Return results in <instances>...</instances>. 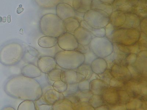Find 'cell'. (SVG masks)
<instances>
[{
    "instance_id": "cell-1",
    "label": "cell",
    "mask_w": 147,
    "mask_h": 110,
    "mask_svg": "<svg viewBox=\"0 0 147 110\" xmlns=\"http://www.w3.org/2000/svg\"><path fill=\"white\" fill-rule=\"evenodd\" d=\"M4 89L9 96L21 100L35 101L41 97L42 94L41 85L37 80L22 74L9 78Z\"/></svg>"
},
{
    "instance_id": "cell-2",
    "label": "cell",
    "mask_w": 147,
    "mask_h": 110,
    "mask_svg": "<svg viewBox=\"0 0 147 110\" xmlns=\"http://www.w3.org/2000/svg\"><path fill=\"white\" fill-rule=\"evenodd\" d=\"M39 29L45 35L57 38L67 32L63 21L56 14L52 13L42 16L39 22Z\"/></svg>"
},
{
    "instance_id": "cell-3",
    "label": "cell",
    "mask_w": 147,
    "mask_h": 110,
    "mask_svg": "<svg viewBox=\"0 0 147 110\" xmlns=\"http://www.w3.org/2000/svg\"><path fill=\"white\" fill-rule=\"evenodd\" d=\"M24 55V48L21 44L9 43L0 48V62L5 66H13L20 62Z\"/></svg>"
},
{
    "instance_id": "cell-4",
    "label": "cell",
    "mask_w": 147,
    "mask_h": 110,
    "mask_svg": "<svg viewBox=\"0 0 147 110\" xmlns=\"http://www.w3.org/2000/svg\"><path fill=\"white\" fill-rule=\"evenodd\" d=\"M55 58L58 65L64 69L74 70L84 63L83 54L74 50H62L55 55Z\"/></svg>"
},
{
    "instance_id": "cell-5",
    "label": "cell",
    "mask_w": 147,
    "mask_h": 110,
    "mask_svg": "<svg viewBox=\"0 0 147 110\" xmlns=\"http://www.w3.org/2000/svg\"><path fill=\"white\" fill-rule=\"evenodd\" d=\"M140 34V31L138 30L115 28L109 39L112 43L129 46L137 42Z\"/></svg>"
},
{
    "instance_id": "cell-6",
    "label": "cell",
    "mask_w": 147,
    "mask_h": 110,
    "mask_svg": "<svg viewBox=\"0 0 147 110\" xmlns=\"http://www.w3.org/2000/svg\"><path fill=\"white\" fill-rule=\"evenodd\" d=\"M109 16L103 10L90 9L84 14V20L93 28H103L109 23Z\"/></svg>"
},
{
    "instance_id": "cell-7",
    "label": "cell",
    "mask_w": 147,
    "mask_h": 110,
    "mask_svg": "<svg viewBox=\"0 0 147 110\" xmlns=\"http://www.w3.org/2000/svg\"><path fill=\"white\" fill-rule=\"evenodd\" d=\"M89 46L92 52L98 58H104L113 52V43L106 36L93 38Z\"/></svg>"
},
{
    "instance_id": "cell-8",
    "label": "cell",
    "mask_w": 147,
    "mask_h": 110,
    "mask_svg": "<svg viewBox=\"0 0 147 110\" xmlns=\"http://www.w3.org/2000/svg\"><path fill=\"white\" fill-rule=\"evenodd\" d=\"M57 44L62 50H74L79 44L73 34L67 32L57 38Z\"/></svg>"
},
{
    "instance_id": "cell-9",
    "label": "cell",
    "mask_w": 147,
    "mask_h": 110,
    "mask_svg": "<svg viewBox=\"0 0 147 110\" xmlns=\"http://www.w3.org/2000/svg\"><path fill=\"white\" fill-rule=\"evenodd\" d=\"M42 97L47 103L53 105L57 101L63 99L64 97L62 93L56 91L53 89L52 85H48L42 88Z\"/></svg>"
},
{
    "instance_id": "cell-10",
    "label": "cell",
    "mask_w": 147,
    "mask_h": 110,
    "mask_svg": "<svg viewBox=\"0 0 147 110\" xmlns=\"http://www.w3.org/2000/svg\"><path fill=\"white\" fill-rule=\"evenodd\" d=\"M61 80L67 84L79 83L86 80L85 77L76 70L71 69L62 70L61 76Z\"/></svg>"
},
{
    "instance_id": "cell-11",
    "label": "cell",
    "mask_w": 147,
    "mask_h": 110,
    "mask_svg": "<svg viewBox=\"0 0 147 110\" xmlns=\"http://www.w3.org/2000/svg\"><path fill=\"white\" fill-rule=\"evenodd\" d=\"M57 64L54 57L45 56L39 58L37 61V66L42 73L48 74L51 70L56 68Z\"/></svg>"
},
{
    "instance_id": "cell-12",
    "label": "cell",
    "mask_w": 147,
    "mask_h": 110,
    "mask_svg": "<svg viewBox=\"0 0 147 110\" xmlns=\"http://www.w3.org/2000/svg\"><path fill=\"white\" fill-rule=\"evenodd\" d=\"M138 0H115L112 5L113 11L126 13H134Z\"/></svg>"
},
{
    "instance_id": "cell-13",
    "label": "cell",
    "mask_w": 147,
    "mask_h": 110,
    "mask_svg": "<svg viewBox=\"0 0 147 110\" xmlns=\"http://www.w3.org/2000/svg\"><path fill=\"white\" fill-rule=\"evenodd\" d=\"M113 77L127 82L132 78L127 66L115 64L110 69Z\"/></svg>"
},
{
    "instance_id": "cell-14",
    "label": "cell",
    "mask_w": 147,
    "mask_h": 110,
    "mask_svg": "<svg viewBox=\"0 0 147 110\" xmlns=\"http://www.w3.org/2000/svg\"><path fill=\"white\" fill-rule=\"evenodd\" d=\"M76 13L73 6L65 3L60 2L56 6V14L63 21L75 17Z\"/></svg>"
},
{
    "instance_id": "cell-15",
    "label": "cell",
    "mask_w": 147,
    "mask_h": 110,
    "mask_svg": "<svg viewBox=\"0 0 147 110\" xmlns=\"http://www.w3.org/2000/svg\"><path fill=\"white\" fill-rule=\"evenodd\" d=\"M132 65L141 76L147 77V51L139 52L136 62Z\"/></svg>"
},
{
    "instance_id": "cell-16",
    "label": "cell",
    "mask_w": 147,
    "mask_h": 110,
    "mask_svg": "<svg viewBox=\"0 0 147 110\" xmlns=\"http://www.w3.org/2000/svg\"><path fill=\"white\" fill-rule=\"evenodd\" d=\"M73 35L78 44L84 46L89 45L92 39L95 37L90 31L80 26L74 33Z\"/></svg>"
},
{
    "instance_id": "cell-17",
    "label": "cell",
    "mask_w": 147,
    "mask_h": 110,
    "mask_svg": "<svg viewBox=\"0 0 147 110\" xmlns=\"http://www.w3.org/2000/svg\"><path fill=\"white\" fill-rule=\"evenodd\" d=\"M124 24L119 28L137 29L140 30V18L134 13H126Z\"/></svg>"
},
{
    "instance_id": "cell-18",
    "label": "cell",
    "mask_w": 147,
    "mask_h": 110,
    "mask_svg": "<svg viewBox=\"0 0 147 110\" xmlns=\"http://www.w3.org/2000/svg\"><path fill=\"white\" fill-rule=\"evenodd\" d=\"M118 90L109 87L102 94L104 104L113 105L119 103Z\"/></svg>"
},
{
    "instance_id": "cell-19",
    "label": "cell",
    "mask_w": 147,
    "mask_h": 110,
    "mask_svg": "<svg viewBox=\"0 0 147 110\" xmlns=\"http://www.w3.org/2000/svg\"><path fill=\"white\" fill-rule=\"evenodd\" d=\"M109 87V85L100 78L94 80L90 82V90L94 95H102Z\"/></svg>"
},
{
    "instance_id": "cell-20",
    "label": "cell",
    "mask_w": 147,
    "mask_h": 110,
    "mask_svg": "<svg viewBox=\"0 0 147 110\" xmlns=\"http://www.w3.org/2000/svg\"><path fill=\"white\" fill-rule=\"evenodd\" d=\"M42 73L38 66L32 63H29L25 65L21 70L22 75L31 78H35L40 77Z\"/></svg>"
},
{
    "instance_id": "cell-21",
    "label": "cell",
    "mask_w": 147,
    "mask_h": 110,
    "mask_svg": "<svg viewBox=\"0 0 147 110\" xmlns=\"http://www.w3.org/2000/svg\"><path fill=\"white\" fill-rule=\"evenodd\" d=\"M125 13L120 11H113L109 16V23H111L115 28L121 27L125 21Z\"/></svg>"
},
{
    "instance_id": "cell-22",
    "label": "cell",
    "mask_w": 147,
    "mask_h": 110,
    "mask_svg": "<svg viewBox=\"0 0 147 110\" xmlns=\"http://www.w3.org/2000/svg\"><path fill=\"white\" fill-rule=\"evenodd\" d=\"M92 0H73L72 6L76 11L85 13L91 9Z\"/></svg>"
},
{
    "instance_id": "cell-23",
    "label": "cell",
    "mask_w": 147,
    "mask_h": 110,
    "mask_svg": "<svg viewBox=\"0 0 147 110\" xmlns=\"http://www.w3.org/2000/svg\"><path fill=\"white\" fill-rule=\"evenodd\" d=\"M38 44L42 48H52L57 44V38L45 35L39 38Z\"/></svg>"
},
{
    "instance_id": "cell-24",
    "label": "cell",
    "mask_w": 147,
    "mask_h": 110,
    "mask_svg": "<svg viewBox=\"0 0 147 110\" xmlns=\"http://www.w3.org/2000/svg\"><path fill=\"white\" fill-rule=\"evenodd\" d=\"M93 72L100 74L107 69V65L105 60L103 58H98L94 60L91 65Z\"/></svg>"
},
{
    "instance_id": "cell-25",
    "label": "cell",
    "mask_w": 147,
    "mask_h": 110,
    "mask_svg": "<svg viewBox=\"0 0 147 110\" xmlns=\"http://www.w3.org/2000/svg\"><path fill=\"white\" fill-rule=\"evenodd\" d=\"M146 101L138 98L131 97L128 103L126 104L127 110H139L140 109H146Z\"/></svg>"
},
{
    "instance_id": "cell-26",
    "label": "cell",
    "mask_w": 147,
    "mask_h": 110,
    "mask_svg": "<svg viewBox=\"0 0 147 110\" xmlns=\"http://www.w3.org/2000/svg\"><path fill=\"white\" fill-rule=\"evenodd\" d=\"M63 21L67 32L73 34L76 30L80 26V23L75 17L67 18Z\"/></svg>"
},
{
    "instance_id": "cell-27",
    "label": "cell",
    "mask_w": 147,
    "mask_h": 110,
    "mask_svg": "<svg viewBox=\"0 0 147 110\" xmlns=\"http://www.w3.org/2000/svg\"><path fill=\"white\" fill-rule=\"evenodd\" d=\"M73 110V104L69 99L64 97L52 105V110Z\"/></svg>"
},
{
    "instance_id": "cell-28",
    "label": "cell",
    "mask_w": 147,
    "mask_h": 110,
    "mask_svg": "<svg viewBox=\"0 0 147 110\" xmlns=\"http://www.w3.org/2000/svg\"><path fill=\"white\" fill-rule=\"evenodd\" d=\"M91 9H98L106 12L110 15L113 11L112 5L105 3L99 0H92Z\"/></svg>"
},
{
    "instance_id": "cell-29",
    "label": "cell",
    "mask_w": 147,
    "mask_h": 110,
    "mask_svg": "<svg viewBox=\"0 0 147 110\" xmlns=\"http://www.w3.org/2000/svg\"><path fill=\"white\" fill-rule=\"evenodd\" d=\"M147 4L146 1L139 0L136 4L134 13L140 18L147 17Z\"/></svg>"
},
{
    "instance_id": "cell-30",
    "label": "cell",
    "mask_w": 147,
    "mask_h": 110,
    "mask_svg": "<svg viewBox=\"0 0 147 110\" xmlns=\"http://www.w3.org/2000/svg\"><path fill=\"white\" fill-rule=\"evenodd\" d=\"M62 0H35L37 5L43 9H51L56 7Z\"/></svg>"
},
{
    "instance_id": "cell-31",
    "label": "cell",
    "mask_w": 147,
    "mask_h": 110,
    "mask_svg": "<svg viewBox=\"0 0 147 110\" xmlns=\"http://www.w3.org/2000/svg\"><path fill=\"white\" fill-rule=\"evenodd\" d=\"M93 95L92 93L90 90H79L73 94L78 102H88Z\"/></svg>"
},
{
    "instance_id": "cell-32",
    "label": "cell",
    "mask_w": 147,
    "mask_h": 110,
    "mask_svg": "<svg viewBox=\"0 0 147 110\" xmlns=\"http://www.w3.org/2000/svg\"><path fill=\"white\" fill-rule=\"evenodd\" d=\"M76 69L78 72L84 76L86 80L90 78L93 73L91 65L84 63Z\"/></svg>"
},
{
    "instance_id": "cell-33",
    "label": "cell",
    "mask_w": 147,
    "mask_h": 110,
    "mask_svg": "<svg viewBox=\"0 0 147 110\" xmlns=\"http://www.w3.org/2000/svg\"><path fill=\"white\" fill-rule=\"evenodd\" d=\"M88 103L94 110L104 104V101L102 95L94 94H93L90 97L88 101Z\"/></svg>"
},
{
    "instance_id": "cell-34",
    "label": "cell",
    "mask_w": 147,
    "mask_h": 110,
    "mask_svg": "<svg viewBox=\"0 0 147 110\" xmlns=\"http://www.w3.org/2000/svg\"><path fill=\"white\" fill-rule=\"evenodd\" d=\"M35 109L36 110H52V105L45 101L42 97L34 101Z\"/></svg>"
},
{
    "instance_id": "cell-35",
    "label": "cell",
    "mask_w": 147,
    "mask_h": 110,
    "mask_svg": "<svg viewBox=\"0 0 147 110\" xmlns=\"http://www.w3.org/2000/svg\"><path fill=\"white\" fill-rule=\"evenodd\" d=\"M61 71L62 69L56 68L47 74V78L50 80L54 82L61 80Z\"/></svg>"
},
{
    "instance_id": "cell-36",
    "label": "cell",
    "mask_w": 147,
    "mask_h": 110,
    "mask_svg": "<svg viewBox=\"0 0 147 110\" xmlns=\"http://www.w3.org/2000/svg\"><path fill=\"white\" fill-rule=\"evenodd\" d=\"M18 110H35L34 101L24 100L18 107Z\"/></svg>"
},
{
    "instance_id": "cell-37",
    "label": "cell",
    "mask_w": 147,
    "mask_h": 110,
    "mask_svg": "<svg viewBox=\"0 0 147 110\" xmlns=\"http://www.w3.org/2000/svg\"><path fill=\"white\" fill-rule=\"evenodd\" d=\"M126 82L113 77L110 80L109 85L110 87L114 88L118 90H124L125 85Z\"/></svg>"
},
{
    "instance_id": "cell-38",
    "label": "cell",
    "mask_w": 147,
    "mask_h": 110,
    "mask_svg": "<svg viewBox=\"0 0 147 110\" xmlns=\"http://www.w3.org/2000/svg\"><path fill=\"white\" fill-rule=\"evenodd\" d=\"M119 96V103L122 104H126L130 99L129 94L125 90H118Z\"/></svg>"
},
{
    "instance_id": "cell-39",
    "label": "cell",
    "mask_w": 147,
    "mask_h": 110,
    "mask_svg": "<svg viewBox=\"0 0 147 110\" xmlns=\"http://www.w3.org/2000/svg\"><path fill=\"white\" fill-rule=\"evenodd\" d=\"M52 86L56 91L62 93L65 92L67 88V84L61 80L55 82Z\"/></svg>"
},
{
    "instance_id": "cell-40",
    "label": "cell",
    "mask_w": 147,
    "mask_h": 110,
    "mask_svg": "<svg viewBox=\"0 0 147 110\" xmlns=\"http://www.w3.org/2000/svg\"><path fill=\"white\" fill-rule=\"evenodd\" d=\"M73 104V110H94L88 102H78Z\"/></svg>"
},
{
    "instance_id": "cell-41",
    "label": "cell",
    "mask_w": 147,
    "mask_h": 110,
    "mask_svg": "<svg viewBox=\"0 0 147 110\" xmlns=\"http://www.w3.org/2000/svg\"><path fill=\"white\" fill-rule=\"evenodd\" d=\"M79 90L78 83L67 84L66 91L63 93L64 97L73 95Z\"/></svg>"
},
{
    "instance_id": "cell-42",
    "label": "cell",
    "mask_w": 147,
    "mask_h": 110,
    "mask_svg": "<svg viewBox=\"0 0 147 110\" xmlns=\"http://www.w3.org/2000/svg\"><path fill=\"white\" fill-rule=\"evenodd\" d=\"M84 64L91 65L92 62L98 58L92 51L84 54Z\"/></svg>"
},
{
    "instance_id": "cell-43",
    "label": "cell",
    "mask_w": 147,
    "mask_h": 110,
    "mask_svg": "<svg viewBox=\"0 0 147 110\" xmlns=\"http://www.w3.org/2000/svg\"><path fill=\"white\" fill-rule=\"evenodd\" d=\"M98 75L100 79L104 81L109 85L110 80L113 77L111 74L110 69H106L103 73L98 74Z\"/></svg>"
},
{
    "instance_id": "cell-44",
    "label": "cell",
    "mask_w": 147,
    "mask_h": 110,
    "mask_svg": "<svg viewBox=\"0 0 147 110\" xmlns=\"http://www.w3.org/2000/svg\"><path fill=\"white\" fill-rule=\"evenodd\" d=\"M90 32L96 37H103L105 36V28H92Z\"/></svg>"
},
{
    "instance_id": "cell-45",
    "label": "cell",
    "mask_w": 147,
    "mask_h": 110,
    "mask_svg": "<svg viewBox=\"0 0 147 110\" xmlns=\"http://www.w3.org/2000/svg\"><path fill=\"white\" fill-rule=\"evenodd\" d=\"M90 82L88 80L86 79L79 82V90H90Z\"/></svg>"
},
{
    "instance_id": "cell-46",
    "label": "cell",
    "mask_w": 147,
    "mask_h": 110,
    "mask_svg": "<svg viewBox=\"0 0 147 110\" xmlns=\"http://www.w3.org/2000/svg\"><path fill=\"white\" fill-rule=\"evenodd\" d=\"M115 29V28L111 23H109L105 27L106 37L109 39L111 37Z\"/></svg>"
},
{
    "instance_id": "cell-47",
    "label": "cell",
    "mask_w": 147,
    "mask_h": 110,
    "mask_svg": "<svg viewBox=\"0 0 147 110\" xmlns=\"http://www.w3.org/2000/svg\"><path fill=\"white\" fill-rule=\"evenodd\" d=\"M76 50L83 54L91 51L89 45L84 46L80 44H78V48Z\"/></svg>"
},
{
    "instance_id": "cell-48",
    "label": "cell",
    "mask_w": 147,
    "mask_h": 110,
    "mask_svg": "<svg viewBox=\"0 0 147 110\" xmlns=\"http://www.w3.org/2000/svg\"><path fill=\"white\" fill-rule=\"evenodd\" d=\"M127 46L129 49L130 53L137 54L141 51L140 50V46L137 42L132 45Z\"/></svg>"
},
{
    "instance_id": "cell-49",
    "label": "cell",
    "mask_w": 147,
    "mask_h": 110,
    "mask_svg": "<svg viewBox=\"0 0 147 110\" xmlns=\"http://www.w3.org/2000/svg\"><path fill=\"white\" fill-rule=\"evenodd\" d=\"M27 51L28 53L31 55V57H36L39 54V53L36 48L31 46H28L27 48Z\"/></svg>"
},
{
    "instance_id": "cell-50",
    "label": "cell",
    "mask_w": 147,
    "mask_h": 110,
    "mask_svg": "<svg viewBox=\"0 0 147 110\" xmlns=\"http://www.w3.org/2000/svg\"><path fill=\"white\" fill-rule=\"evenodd\" d=\"M137 58V54H129L126 58L125 60L127 65H131L134 63Z\"/></svg>"
},
{
    "instance_id": "cell-51",
    "label": "cell",
    "mask_w": 147,
    "mask_h": 110,
    "mask_svg": "<svg viewBox=\"0 0 147 110\" xmlns=\"http://www.w3.org/2000/svg\"><path fill=\"white\" fill-rule=\"evenodd\" d=\"M147 17L144 18L140 21V32H147Z\"/></svg>"
},
{
    "instance_id": "cell-52",
    "label": "cell",
    "mask_w": 147,
    "mask_h": 110,
    "mask_svg": "<svg viewBox=\"0 0 147 110\" xmlns=\"http://www.w3.org/2000/svg\"><path fill=\"white\" fill-rule=\"evenodd\" d=\"M98 78H99V76L98 75V74H96V73L93 72L91 76L90 77V78L88 79V80L90 82V81L98 79Z\"/></svg>"
},
{
    "instance_id": "cell-53",
    "label": "cell",
    "mask_w": 147,
    "mask_h": 110,
    "mask_svg": "<svg viewBox=\"0 0 147 110\" xmlns=\"http://www.w3.org/2000/svg\"><path fill=\"white\" fill-rule=\"evenodd\" d=\"M101 2L109 4L112 5L113 3L115 0H99Z\"/></svg>"
},
{
    "instance_id": "cell-54",
    "label": "cell",
    "mask_w": 147,
    "mask_h": 110,
    "mask_svg": "<svg viewBox=\"0 0 147 110\" xmlns=\"http://www.w3.org/2000/svg\"><path fill=\"white\" fill-rule=\"evenodd\" d=\"M73 0H62L61 2L68 4L70 5L71 6H72V5H73Z\"/></svg>"
},
{
    "instance_id": "cell-55",
    "label": "cell",
    "mask_w": 147,
    "mask_h": 110,
    "mask_svg": "<svg viewBox=\"0 0 147 110\" xmlns=\"http://www.w3.org/2000/svg\"><path fill=\"white\" fill-rule=\"evenodd\" d=\"M24 11V9L22 7H18L17 9V13L19 14L21 13Z\"/></svg>"
},
{
    "instance_id": "cell-56",
    "label": "cell",
    "mask_w": 147,
    "mask_h": 110,
    "mask_svg": "<svg viewBox=\"0 0 147 110\" xmlns=\"http://www.w3.org/2000/svg\"><path fill=\"white\" fill-rule=\"evenodd\" d=\"M4 110H16L15 109L13 108V107H11V106H7V107H5L4 109Z\"/></svg>"
},
{
    "instance_id": "cell-57",
    "label": "cell",
    "mask_w": 147,
    "mask_h": 110,
    "mask_svg": "<svg viewBox=\"0 0 147 110\" xmlns=\"http://www.w3.org/2000/svg\"><path fill=\"white\" fill-rule=\"evenodd\" d=\"M7 21L8 23H10L11 21V15H8L7 17Z\"/></svg>"
},
{
    "instance_id": "cell-58",
    "label": "cell",
    "mask_w": 147,
    "mask_h": 110,
    "mask_svg": "<svg viewBox=\"0 0 147 110\" xmlns=\"http://www.w3.org/2000/svg\"><path fill=\"white\" fill-rule=\"evenodd\" d=\"M6 20H7V18H6V17H2V21L3 22V23H6Z\"/></svg>"
},
{
    "instance_id": "cell-59",
    "label": "cell",
    "mask_w": 147,
    "mask_h": 110,
    "mask_svg": "<svg viewBox=\"0 0 147 110\" xmlns=\"http://www.w3.org/2000/svg\"><path fill=\"white\" fill-rule=\"evenodd\" d=\"M2 18L1 17H0V22H2Z\"/></svg>"
},
{
    "instance_id": "cell-60",
    "label": "cell",
    "mask_w": 147,
    "mask_h": 110,
    "mask_svg": "<svg viewBox=\"0 0 147 110\" xmlns=\"http://www.w3.org/2000/svg\"><path fill=\"white\" fill-rule=\"evenodd\" d=\"M19 6H20V7H22V5H20Z\"/></svg>"
}]
</instances>
